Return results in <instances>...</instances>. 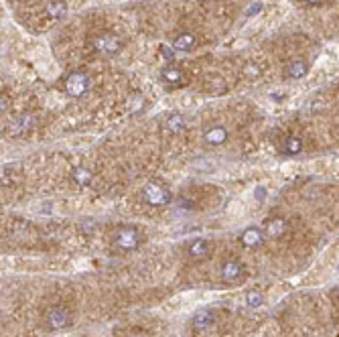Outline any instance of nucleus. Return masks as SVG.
<instances>
[{
	"label": "nucleus",
	"instance_id": "20e7f679",
	"mask_svg": "<svg viewBox=\"0 0 339 337\" xmlns=\"http://www.w3.org/2000/svg\"><path fill=\"white\" fill-rule=\"evenodd\" d=\"M88 88H90V81H88V75L83 71H73L65 79V92L71 98H81L88 92Z\"/></svg>",
	"mask_w": 339,
	"mask_h": 337
},
{
	"label": "nucleus",
	"instance_id": "aec40b11",
	"mask_svg": "<svg viewBox=\"0 0 339 337\" xmlns=\"http://www.w3.org/2000/svg\"><path fill=\"white\" fill-rule=\"evenodd\" d=\"M73 179H75L77 185H90V183H92V173H90L88 168L77 167L73 171Z\"/></svg>",
	"mask_w": 339,
	"mask_h": 337
},
{
	"label": "nucleus",
	"instance_id": "1a4fd4ad",
	"mask_svg": "<svg viewBox=\"0 0 339 337\" xmlns=\"http://www.w3.org/2000/svg\"><path fill=\"white\" fill-rule=\"evenodd\" d=\"M214 323H216V315L211 311H199L193 317V323L191 325H193L195 331H207V329L214 327Z\"/></svg>",
	"mask_w": 339,
	"mask_h": 337
},
{
	"label": "nucleus",
	"instance_id": "423d86ee",
	"mask_svg": "<svg viewBox=\"0 0 339 337\" xmlns=\"http://www.w3.org/2000/svg\"><path fill=\"white\" fill-rule=\"evenodd\" d=\"M35 124H37V120H35V116L33 114H23V116H18L14 122H12V132L14 134H18V136H25L27 132H31L33 128H35Z\"/></svg>",
	"mask_w": 339,
	"mask_h": 337
},
{
	"label": "nucleus",
	"instance_id": "dca6fc26",
	"mask_svg": "<svg viewBox=\"0 0 339 337\" xmlns=\"http://www.w3.org/2000/svg\"><path fill=\"white\" fill-rule=\"evenodd\" d=\"M161 77H163L169 86H179V83L183 81V71H181L179 67H175V65H167V67L161 71Z\"/></svg>",
	"mask_w": 339,
	"mask_h": 337
},
{
	"label": "nucleus",
	"instance_id": "9b49d317",
	"mask_svg": "<svg viewBox=\"0 0 339 337\" xmlns=\"http://www.w3.org/2000/svg\"><path fill=\"white\" fill-rule=\"evenodd\" d=\"M262 242H264V234L258 227H248L242 234V244L248 248H258V246H262Z\"/></svg>",
	"mask_w": 339,
	"mask_h": 337
},
{
	"label": "nucleus",
	"instance_id": "b1692460",
	"mask_svg": "<svg viewBox=\"0 0 339 337\" xmlns=\"http://www.w3.org/2000/svg\"><path fill=\"white\" fill-rule=\"evenodd\" d=\"M260 10H262V2H252L250 8L246 10V16H256Z\"/></svg>",
	"mask_w": 339,
	"mask_h": 337
},
{
	"label": "nucleus",
	"instance_id": "f03ea898",
	"mask_svg": "<svg viewBox=\"0 0 339 337\" xmlns=\"http://www.w3.org/2000/svg\"><path fill=\"white\" fill-rule=\"evenodd\" d=\"M142 199L149 203V205H155V207H163L171 203V193L167 187H163L161 183H146L144 189H142Z\"/></svg>",
	"mask_w": 339,
	"mask_h": 337
},
{
	"label": "nucleus",
	"instance_id": "a211bd4d",
	"mask_svg": "<svg viewBox=\"0 0 339 337\" xmlns=\"http://www.w3.org/2000/svg\"><path fill=\"white\" fill-rule=\"evenodd\" d=\"M303 151V140L299 136H288L284 140V153L286 155H299Z\"/></svg>",
	"mask_w": 339,
	"mask_h": 337
},
{
	"label": "nucleus",
	"instance_id": "f8f14e48",
	"mask_svg": "<svg viewBox=\"0 0 339 337\" xmlns=\"http://www.w3.org/2000/svg\"><path fill=\"white\" fill-rule=\"evenodd\" d=\"M195 43H197V39H195L193 33H181V35H177L173 39V47L177 51H189V49L195 47Z\"/></svg>",
	"mask_w": 339,
	"mask_h": 337
},
{
	"label": "nucleus",
	"instance_id": "f3484780",
	"mask_svg": "<svg viewBox=\"0 0 339 337\" xmlns=\"http://www.w3.org/2000/svg\"><path fill=\"white\" fill-rule=\"evenodd\" d=\"M185 126H187V122H185V118H183L181 114H171L169 118H167V130L173 132V134L183 132Z\"/></svg>",
	"mask_w": 339,
	"mask_h": 337
},
{
	"label": "nucleus",
	"instance_id": "6ab92c4d",
	"mask_svg": "<svg viewBox=\"0 0 339 337\" xmlns=\"http://www.w3.org/2000/svg\"><path fill=\"white\" fill-rule=\"evenodd\" d=\"M191 168L193 171H199V173H214L216 171V163L211 161V159H195V161H191Z\"/></svg>",
	"mask_w": 339,
	"mask_h": 337
},
{
	"label": "nucleus",
	"instance_id": "0eeeda50",
	"mask_svg": "<svg viewBox=\"0 0 339 337\" xmlns=\"http://www.w3.org/2000/svg\"><path fill=\"white\" fill-rule=\"evenodd\" d=\"M203 140L211 146H220V144H226L227 142V130L224 126H211L205 130L203 134Z\"/></svg>",
	"mask_w": 339,
	"mask_h": 337
},
{
	"label": "nucleus",
	"instance_id": "9d476101",
	"mask_svg": "<svg viewBox=\"0 0 339 337\" xmlns=\"http://www.w3.org/2000/svg\"><path fill=\"white\" fill-rule=\"evenodd\" d=\"M286 229H288L286 220H283V218H274V220H270V222L266 224L264 234H266L268 238H272V240H279V238H283L284 234H286Z\"/></svg>",
	"mask_w": 339,
	"mask_h": 337
},
{
	"label": "nucleus",
	"instance_id": "4be33fe9",
	"mask_svg": "<svg viewBox=\"0 0 339 337\" xmlns=\"http://www.w3.org/2000/svg\"><path fill=\"white\" fill-rule=\"evenodd\" d=\"M130 110H132V114H140L144 110V96L142 94H134L130 98Z\"/></svg>",
	"mask_w": 339,
	"mask_h": 337
},
{
	"label": "nucleus",
	"instance_id": "a878e982",
	"mask_svg": "<svg viewBox=\"0 0 339 337\" xmlns=\"http://www.w3.org/2000/svg\"><path fill=\"white\" fill-rule=\"evenodd\" d=\"M161 51H163V55L167 57V59H173V53H171V49L167 45H161Z\"/></svg>",
	"mask_w": 339,
	"mask_h": 337
},
{
	"label": "nucleus",
	"instance_id": "bb28decb",
	"mask_svg": "<svg viewBox=\"0 0 339 337\" xmlns=\"http://www.w3.org/2000/svg\"><path fill=\"white\" fill-rule=\"evenodd\" d=\"M307 4H313V6H317V4H323L325 0H305Z\"/></svg>",
	"mask_w": 339,
	"mask_h": 337
},
{
	"label": "nucleus",
	"instance_id": "7ed1b4c3",
	"mask_svg": "<svg viewBox=\"0 0 339 337\" xmlns=\"http://www.w3.org/2000/svg\"><path fill=\"white\" fill-rule=\"evenodd\" d=\"M94 49L100 55L112 57L122 51V39L118 35H114V33H102V35H98L94 39Z\"/></svg>",
	"mask_w": 339,
	"mask_h": 337
},
{
	"label": "nucleus",
	"instance_id": "412c9836",
	"mask_svg": "<svg viewBox=\"0 0 339 337\" xmlns=\"http://www.w3.org/2000/svg\"><path fill=\"white\" fill-rule=\"evenodd\" d=\"M246 303H248V307L258 309V307L264 303V297H262L260 292H256V290H250V292L246 294Z\"/></svg>",
	"mask_w": 339,
	"mask_h": 337
},
{
	"label": "nucleus",
	"instance_id": "6e6552de",
	"mask_svg": "<svg viewBox=\"0 0 339 337\" xmlns=\"http://www.w3.org/2000/svg\"><path fill=\"white\" fill-rule=\"evenodd\" d=\"M242 272H244V266H242L238 260H227L226 264L222 266L220 277H222V281L224 282H234L242 277Z\"/></svg>",
	"mask_w": 339,
	"mask_h": 337
},
{
	"label": "nucleus",
	"instance_id": "f257e3e1",
	"mask_svg": "<svg viewBox=\"0 0 339 337\" xmlns=\"http://www.w3.org/2000/svg\"><path fill=\"white\" fill-rule=\"evenodd\" d=\"M114 244L118 250H124V252H132L138 248L140 244V231L134 227V225H124L116 231L114 236Z\"/></svg>",
	"mask_w": 339,
	"mask_h": 337
},
{
	"label": "nucleus",
	"instance_id": "2eb2a0df",
	"mask_svg": "<svg viewBox=\"0 0 339 337\" xmlns=\"http://www.w3.org/2000/svg\"><path fill=\"white\" fill-rule=\"evenodd\" d=\"M207 254H209V242L207 240H201L199 238V240H195V242L189 244V256L191 258H197L199 260V258H205Z\"/></svg>",
	"mask_w": 339,
	"mask_h": 337
},
{
	"label": "nucleus",
	"instance_id": "39448f33",
	"mask_svg": "<svg viewBox=\"0 0 339 337\" xmlns=\"http://www.w3.org/2000/svg\"><path fill=\"white\" fill-rule=\"evenodd\" d=\"M45 323H47V327L53 329V331L65 329V327L71 325V313H69L65 307H53V309L47 311Z\"/></svg>",
	"mask_w": 339,
	"mask_h": 337
},
{
	"label": "nucleus",
	"instance_id": "4468645a",
	"mask_svg": "<svg viewBox=\"0 0 339 337\" xmlns=\"http://www.w3.org/2000/svg\"><path fill=\"white\" fill-rule=\"evenodd\" d=\"M307 71H309V65H307L303 59L290 61V63L286 65V75H288L290 79H301V77L307 75Z\"/></svg>",
	"mask_w": 339,
	"mask_h": 337
},
{
	"label": "nucleus",
	"instance_id": "393cba45",
	"mask_svg": "<svg viewBox=\"0 0 339 337\" xmlns=\"http://www.w3.org/2000/svg\"><path fill=\"white\" fill-rule=\"evenodd\" d=\"M8 104H10L8 98H6V96H0V116L8 110Z\"/></svg>",
	"mask_w": 339,
	"mask_h": 337
},
{
	"label": "nucleus",
	"instance_id": "ddd939ff",
	"mask_svg": "<svg viewBox=\"0 0 339 337\" xmlns=\"http://www.w3.org/2000/svg\"><path fill=\"white\" fill-rule=\"evenodd\" d=\"M47 14L53 20H61L67 16V2L65 0H49L47 2Z\"/></svg>",
	"mask_w": 339,
	"mask_h": 337
},
{
	"label": "nucleus",
	"instance_id": "5701e85b",
	"mask_svg": "<svg viewBox=\"0 0 339 337\" xmlns=\"http://www.w3.org/2000/svg\"><path fill=\"white\" fill-rule=\"evenodd\" d=\"M244 73H246V77H250V79H258V77H260V67L254 65V63H250V65L244 67Z\"/></svg>",
	"mask_w": 339,
	"mask_h": 337
}]
</instances>
